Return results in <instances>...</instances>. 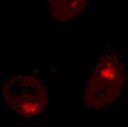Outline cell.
Returning <instances> with one entry per match:
<instances>
[{
    "label": "cell",
    "mask_w": 128,
    "mask_h": 127,
    "mask_svg": "<svg viewBox=\"0 0 128 127\" xmlns=\"http://www.w3.org/2000/svg\"><path fill=\"white\" fill-rule=\"evenodd\" d=\"M125 79L124 59L117 47L108 43L86 88L82 97L85 105L94 110L109 107L121 95Z\"/></svg>",
    "instance_id": "6da1fadb"
},
{
    "label": "cell",
    "mask_w": 128,
    "mask_h": 127,
    "mask_svg": "<svg viewBox=\"0 0 128 127\" xmlns=\"http://www.w3.org/2000/svg\"><path fill=\"white\" fill-rule=\"evenodd\" d=\"M3 99L18 114L31 118L40 114L48 102V93L42 82L30 76H14L2 88Z\"/></svg>",
    "instance_id": "7a4b0ae2"
},
{
    "label": "cell",
    "mask_w": 128,
    "mask_h": 127,
    "mask_svg": "<svg viewBox=\"0 0 128 127\" xmlns=\"http://www.w3.org/2000/svg\"><path fill=\"white\" fill-rule=\"evenodd\" d=\"M88 0H48L54 18L60 21L74 18L85 8Z\"/></svg>",
    "instance_id": "3957f363"
}]
</instances>
